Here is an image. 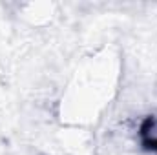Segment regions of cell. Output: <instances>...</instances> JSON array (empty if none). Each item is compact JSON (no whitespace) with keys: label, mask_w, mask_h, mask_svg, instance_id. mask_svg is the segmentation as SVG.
I'll return each instance as SVG.
<instances>
[{"label":"cell","mask_w":157,"mask_h":155,"mask_svg":"<svg viewBox=\"0 0 157 155\" xmlns=\"http://www.w3.org/2000/svg\"><path fill=\"white\" fill-rule=\"evenodd\" d=\"M139 137H141V144L146 150L157 152V115L143 120L139 128Z\"/></svg>","instance_id":"obj_1"}]
</instances>
